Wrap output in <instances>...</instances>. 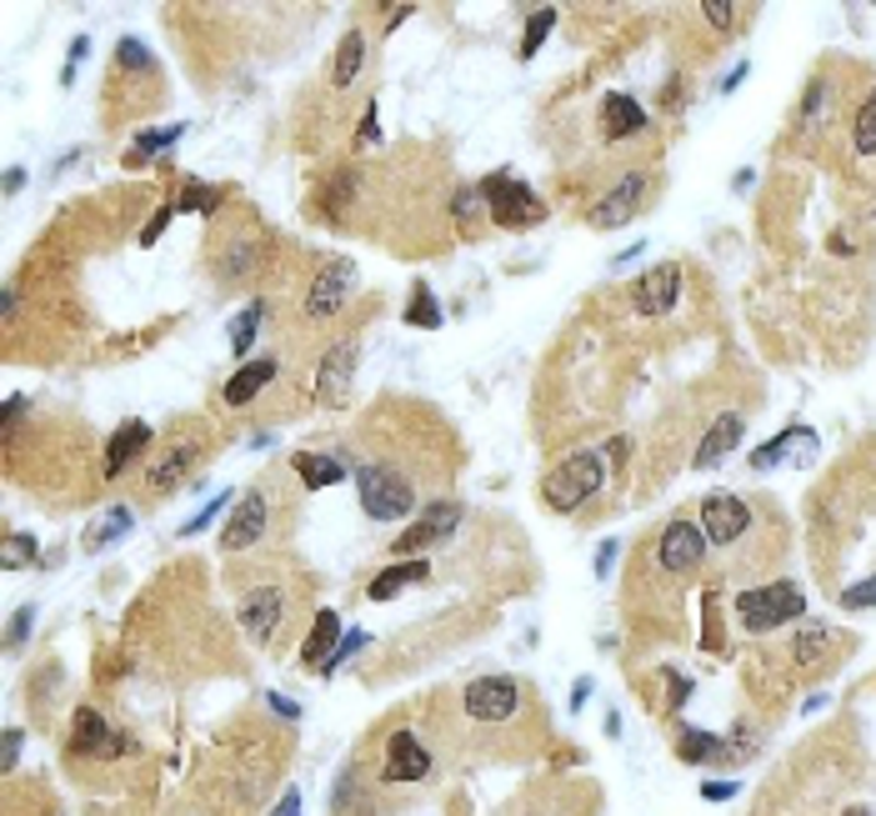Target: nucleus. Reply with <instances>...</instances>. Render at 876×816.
<instances>
[{
    "instance_id": "55",
    "label": "nucleus",
    "mask_w": 876,
    "mask_h": 816,
    "mask_svg": "<svg viewBox=\"0 0 876 816\" xmlns=\"http://www.w3.org/2000/svg\"><path fill=\"white\" fill-rule=\"evenodd\" d=\"M846 816H872V812H866V806H852V812H846Z\"/></svg>"
},
{
    "instance_id": "39",
    "label": "nucleus",
    "mask_w": 876,
    "mask_h": 816,
    "mask_svg": "<svg viewBox=\"0 0 876 816\" xmlns=\"http://www.w3.org/2000/svg\"><path fill=\"white\" fill-rule=\"evenodd\" d=\"M225 190L215 186H190L186 196H180V211H201V215H215V206H221Z\"/></svg>"
},
{
    "instance_id": "30",
    "label": "nucleus",
    "mask_w": 876,
    "mask_h": 816,
    "mask_svg": "<svg viewBox=\"0 0 876 816\" xmlns=\"http://www.w3.org/2000/svg\"><path fill=\"white\" fill-rule=\"evenodd\" d=\"M261 320H266V301H261V296L246 301V306L231 316V331H225V336H231V351L246 355L250 346H256V331H261Z\"/></svg>"
},
{
    "instance_id": "27",
    "label": "nucleus",
    "mask_w": 876,
    "mask_h": 816,
    "mask_svg": "<svg viewBox=\"0 0 876 816\" xmlns=\"http://www.w3.org/2000/svg\"><path fill=\"white\" fill-rule=\"evenodd\" d=\"M361 71H366V36H361V31H346L341 46H336V60H331V85L336 91H351Z\"/></svg>"
},
{
    "instance_id": "10",
    "label": "nucleus",
    "mask_w": 876,
    "mask_h": 816,
    "mask_svg": "<svg viewBox=\"0 0 876 816\" xmlns=\"http://www.w3.org/2000/svg\"><path fill=\"white\" fill-rule=\"evenodd\" d=\"M196 466H201V446H196V441H190V436L166 441L155 456H145L141 491H145V497H171V491H176V486L186 481Z\"/></svg>"
},
{
    "instance_id": "13",
    "label": "nucleus",
    "mask_w": 876,
    "mask_h": 816,
    "mask_svg": "<svg viewBox=\"0 0 876 816\" xmlns=\"http://www.w3.org/2000/svg\"><path fill=\"white\" fill-rule=\"evenodd\" d=\"M841 106H846V101H841V85L821 71L817 81L806 85L802 106H796V136H806V141H821V136H831V130H837V120H841Z\"/></svg>"
},
{
    "instance_id": "34",
    "label": "nucleus",
    "mask_w": 876,
    "mask_h": 816,
    "mask_svg": "<svg viewBox=\"0 0 876 816\" xmlns=\"http://www.w3.org/2000/svg\"><path fill=\"white\" fill-rule=\"evenodd\" d=\"M551 31H557V5H541V11H532V21H526V36H522V60H532Z\"/></svg>"
},
{
    "instance_id": "45",
    "label": "nucleus",
    "mask_w": 876,
    "mask_h": 816,
    "mask_svg": "<svg viewBox=\"0 0 876 816\" xmlns=\"http://www.w3.org/2000/svg\"><path fill=\"white\" fill-rule=\"evenodd\" d=\"M666 691H671V697H666V701H671V711H681V707H687V697H691V676H671V681H666Z\"/></svg>"
},
{
    "instance_id": "22",
    "label": "nucleus",
    "mask_w": 876,
    "mask_h": 816,
    "mask_svg": "<svg viewBox=\"0 0 876 816\" xmlns=\"http://www.w3.org/2000/svg\"><path fill=\"white\" fill-rule=\"evenodd\" d=\"M151 441H155L151 421H126V427H116V436L106 441V476H126L145 451H151Z\"/></svg>"
},
{
    "instance_id": "50",
    "label": "nucleus",
    "mask_w": 876,
    "mask_h": 816,
    "mask_svg": "<svg viewBox=\"0 0 876 816\" xmlns=\"http://www.w3.org/2000/svg\"><path fill=\"white\" fill-rule=\"evenodd\" d=\"M586 697H592V676H576V687H571V711L586 707Z\"/></svg>"
},
{
    "instance_id": "54",
    "label": "nucleus",
    "mask_w": 876,
    "mask_h": 816,
    "mask_svg": "<svg viewBox=\"0 0 876 816\" xmlns=\"http://www.w3.org/2000/svg\"><path fill=\"white\" fill-rule=\"evenodd\" d=\"M641 256V241H636V246H627V250H621V256H611V266H616V271H621V266H631V260H636Z\"/></svg>"
},
{
    "instance_id": "16",
    "label": "nucleus",
    "mask_w": 876,
    "mask_h": 816,
    "mask_svg": "<svg viewBox=\"0 0 876 816\" xmlns=\"http://www.w3.org/2000/svg\"><path fill=\"white\" fill-rule=\"evenodd\" d=\"M841 631H831L827 621H796L792 641H786V656H792L796 672H827V666H837L841 656Z\"/></svg>"
},
{
    "instance_id": "35",
    "label": "nucleus",
    "mask_w": 876,
    "mask_h": 816,
    "mask_svg": "<svg viewBox=\"0 0 876 816\" xmlns=\"http://www.w3.org/2000/svg\"><path fill=\"white\" fill-rule=\"evenodd\" d=\"M796 441H802V427H786L776 441H767V446H757V456H751V471H771V466L782 462L786 451H796Z\"/></svg>"
},
{
    "instance_id": "2",
    "label": "nucleus",
    "mask_w": 876,
    "mask_h": 816,
    "mask_svg": "<svg viewBox=\"0 0 876 816\" xmlns=\"http://www.w3.org/2000/svg\"><path fill=\"white\" fill-rule=\"evenodd\" d=\"M736 616H741V627L751 631V637H767V631H782V627H792V621H802L806 592L786 576L767 581V586H746V592L736 596Z\"/></svg>"
},
{
    "instance_id": "28",
    "label": "nucleus",
    "mask_w": 876,
    "mask_h": 816,
    "mask_svg": "<svg viewBox=\"0 0 876 816\" xmlns=\"http://www.w3.org/2000/svg\"><path fill=\"white\" fill-rule=\"evenodd\" d=\"M131 506H110V511H101V516H95L91 521V526H85V551H91V557H95V551H106V546L110 541H120V536H126V532H131Z\"/></svg>"
},
{
    "instance_id": "52",
    "label": "nucleus",
    "mask_w": 876,
    "mask_h": 816,
    "mask_svg": "<svg viewBox=\"0 0 876 816\" xmlns=\"http://www.w3.org/2000/svg\"><path fill=\"white\" fill-rule=\"evenodd\" d=\"M271 711H281L285 722H296V716H301V707H296V701H285V697H276V691H271Z\"/></svg>"
},
{
    "instance_id": "14",
    "label": "nucleus",
    "mask_w": 876,
    "mask_h": 816,
    "mask_svg": "<svg viewBox=\"0 0 876 816\" xmlns=\"http://www.w3.org/2000/svg\"><path fill=\"white\" fill-rule=\"evenodd\" d=\"M681 285H687V271L676 266V260H662V266H652L646 276H636V285H631V311L636 316H666V311H676V301H681Z\"/></svg>"
},
{
    "instance_id": "8",
    "label": "nucleus",
    "mask_w": 876,
    "mask_h": 816,
    "mask_svg": "<svg viewBox=\"0 0 876 816\" xmlns=\"http://www.w3.org/2000/svg\"><path fill=\"white\" fill-rule=\"evenodd\" d=\"M706 532H701V521H687L676 516L662 526V536H656V567H662V576H691V571H701V561H706Z\"/></svg>"
},
{
    "instance_id": "33",
    "label": "nucleus",
    "mask_w": 876,
    "mask_h": 816,
    "mask_svg": "<svg viewBox=\"0 0 876 816\" xmlns=\"http://www.w3.org/2000/svg\"><path fill=\"white\" fill-rule=\"evenodd\" d=\"M21 567H36V536L11 532L5 546H0V571H21Z\"/></svg>"
},
{
    "instance_id": "12",
    "label": "nucleus",
    "mask_w": 876,
    "mask_h": 816,
    "mask_svg": "<svg viewBox=\"0 0 876 816\" xmlns=\"http://www.w3.org/2000/svg\"><path fill=\"white\" fill-rule=\"evenodd\" d=\"M266 532H271V497H266V486H246L221 526V546L225 551H250Z\"/></svg>"
},
{
    "instance_id": "36",
    "label": "nucleus",
    "mask_w": 876,
    "mask_h": 816,
    "mask_svg": "<svg viewBox=\"0 0 876 816\" xmlns=\"http://www.w3.org/2000/svg\"><path fill=\"white\" fill-rule=\"evenodd\" d=\"M180 136H186V120H171V126H151L136 136V155H155V151H166V145H176Z\"/></svg>"
},
{
    "instance_id": "26",
    "label": "nucleus",
    "mask_w": 876,
    "mask_h": 816,
    "mask_svg": "<svg viewBox=\"0 0 876 816\" xmlns=\"http://www.w3.org/2000/svg\"><path fill=\"white\" fill-rule=\"evenodd\" d=\"M427 576H431V561H421V557L392 561L386 571H376V581L366 586V596H371V602H396L406 586H416V581H427Z\"/></svg>"
},
{
    "instance_id": "46",
    "label": "nucleus",
    "mask_w": 876,
    "mask_h": 816,
    "mask_svg": "<svg viewBox=\"0 0 876 816\" xmlns=\"http://www.w3.org/2000/svg\"><path fill=\"white\" fill-rule=\"evenodd\" d=\"M701 796H706V802H732L736 781H701Z\"/></svg>"
},
{
    "instance_id": "53",
    "label": "nucleus",
    "mask_w": 876,
    "mask_h": 816,
    "mask_svg": "<svg viewBox=\"0 0 876 816\" xmlns=\"http://www.w3.org/2000/svg\"><path fill=\"white\" fill-rule=\"evenodd\" d=\"M21 186H25V166H11L5 171V196H15Z\"/></svg>"
},
{
    "instance_id": "20",
    "label": "nucleus",
    "mask_w": 876,
    "mask_h": 816,
    "mask_svg": "<svg viewBox=\"0 0 876 816\" xmlns=\"http://www.w3.org/2000/svg\"><path fill=\"white\" fill-rule=\"evenodd\" d=\"M676 757L687 767H716V761H741L751 746H732L726 736H711L701 726H676Z\"/></svg>"
},
{
    "instance_id": "32",
    "label": "nucleus",
    "mask_w": 876,
    "mask_h": 816,
    "mask_svg": "<svg viewBox=\"0 0 876 816\" xmlns=\"http://www.w3.org/2000/svg\"><path fill=\"white\" fill-rule=\"evenodd\" d=\"M852 151L876 155V85L862 95V106H856V116H852Z\"/></svg>"
},
{
    "instance_id": "43",
    "label": "nucleus",
    "mask_w": 876,
    "mask_h": 816,
    "mask_svg": "<svg viewBox=\"0 0 876 816\" xmlns=\"http://www.w3.org/2000/svg\"><path fill=\"white\" fill-rule=\"evenodd\" d=\"M171 215H180V206H161V211L145 221V231H141V246H155V241L166 236V225H171Z\"/></svg>"
},
{
    "instance_id": "49",
    "label": "nucleus",
    "mask_w": 876,
    "mask_h": 816,
    "mask_svg": "<svg viewBox=\"0 0 876 816\" xmlns=\"http://www.w3.org/2000/svg\"><path fill=\"white\" fill-rule=\"evenodd\" d=\"M21 411H25V396H5V416H0V421H5V431H15Z\"/></svg>"
},
{
    "instance_id": "40",
    "label": "nucleus",
    "mask_w": 876,
    "mask_h": 816,
    "mask_svg": "<svg viewBox=\"0 0 876 816\" xmlns=\"http://www.w3.org/2000/svg\"><path fill=\"white\" fill-rule=\"evenodd\" d=\"M31 627H36V606H21V611L11 616V627H5V646L21 651L25 637H31Z\"/></svg>"
},
{
    "instance_id": "21",
    "label": "nucleus",
    "mask_w": 876,
    "mask_h": 816,
    "mask_svg": "<svg viewBox=\"0 0 876 816\" xmlns=\"http://www.w3.org/2000/svg\"><path fill=\"white\" fill-rule=\"evenodd\" d=\"M741 431H746V416H741V411H722V416H716V421L706 427V436H701V446H697V456H691V466H697V471H711V466H722L726 456L736 451Z\"/></svg>"
},
{
    "instance_id": "15",
    "label": "nucleus",
    "mask_w": 876,
    "mask_h": 816,
    "mask_svg": "<svg viewBox=\"0 0 876 816\" xmlns=\"http://www.w3.org/2000/svg\"><path fill=\"white\" fill-rule=\"evenodd\" d=\"M462 501H436V506L427 511L421 521H411L401 536H396V546H392V557L396 561H411V557H421L427 546H436V541H446L456 526H462Z\"/></svg>"
},
{
    "instance_id": "19",
    "label": "nucleus",
    "mask_w": 876,
    "mask_h": 816,
    "mask_svg": "<svg viewBox=\"0 0 876 816\" xmlns=\"http://www.w3.org/2000/svg\"><path fill=\"white\" fill-rule=\"evenodd\" d=\"M431 751L421 746L416 732H392L386 736V781H401V786H416V781L431 777Z\"/></svg>"
},
{
    "instance_id": "25",
    "label": "nucleus",
    "mask_w": 876,
    "mask_h": 816,
    "mask_svg": "<svg viewBox=\"0 0 876 816\" xmlns=\"http://www.w3.org/2000/svg\"><path fill=\"white\" fill-rule=\"evenodd\" d=\"M336 641H341V616H336V611H316L306 641H301V666H306V672H320V666L331 662Z\"/></svg>"
},
{
    "instance_id": "42",
    "label": "nucleus",
    "mask_w": 876,
    "mask_h": 816,
    "mask_svg": "<svg viewBox=\"0 0 876 816\" xmlns=\"http://www.w3.org/2000/svg\"><path fill=\"white\" fill-rule=\"evenodd\" d=\"M381 141V110L376 101H366V110H361V130H355V145H376Z\"/></svg>"
},
{
    "instance_id": "48",
    "label": "nucleus",
    "mask_w": 876,
    "mask_h": 816,
    "mask_svg": "<svg viewBox=\"0 0 876 816\" xmlns=\"http://www.w3.org/2000/svg\"><path fill=\"white\" fill-rule=\"evenodd\" d=\"M271 816H301V792H296V786H291V792H285L281 802H276V812H271Z\"/></svg>"
},
{
    "instance_id": "41",
    "label": "nucleus",
    "mask_w": 876,
    "mask_h": 816,
    "mask_svg": "<svg viewBox=\"0 0 876 816\" xmlns=\"http://www.w3.org/2000/svg\"><path fill=\"white\" fill-rule=\"evenodd\" d=\"M231 497H236V491H221V497H211L201 511H196V516L186 521V526H180V536H196V532H206V526H211V521H215V511H221Z\"/></svg>"
},
{
    "instance_id": "4",
    "label": "nucleus",
    "mask_w": 876,
    "mask_h": 816,
    "mask_svg": "<svg viewBox=\"0 0 876 816\" xmlns=\"http://www.w3.org/2000/svg\"><path fill=\"white\" fill-rule=\"evenodd\" d=\"M481 196H486V215H491L501 231H532L546 215L541 196H536L526 180L511 176V171H491V176L481 180Z\"/></svg>"
},
{
    "instance_id": "47",
    "label": "nucleus",
    "mask_w": 876,
    "mask_h": 816,
    "mask_svg": "<svg viewBox=\"0 0 876 816\" xmlns=\"http://www.w3.org/2000/svg\"><path fill=\"white\" fill-rule=\"evenodd\" d=\"M616 551H621V541H616V536H606V541H601V551H596V576H606V571H611Z\"/></svg>"
},
{
    "instance_id": "37",
    "label": "nucleus",
    "mask_w": 876,
    "mask_h": 816,
    "mask_svg": "<svg viewBox=\"0 0 876 816\" xmlns=\"http://www.w3.org/2000/svg\"><path fill=\"white\" fill-rule=\"evenodd\" d=\"M837 602H841V611H866V606H876V576H862V581H852V586H841Z\"/></svg>"
},
{
    "instance_id": "17",
    "label": "nucleus",
    "mask_w": 876,
    "mask_h": 816,
    "mask_svg": "<svg viewBox=\"0 0 876 816\" xmlns=\"http://www.w3.org/2000/svg\"><path fill=\"white\" fill-rule=\"evenodd\" d=\"M241 631H246L256 646H271L276 637H281L285 627V592H276V586H256V592L241 596Z\"/></svg>"
},
{
    "instance_id": "9",
    "label": "nucleus",
    "mask_w": 876,
    "mask_h": 816,
    "mask_svg": "<svg viewBox=\"0 0 876 816\" xmlns=\"http://www.w3.org/2000/svg\"><path fill=\"white\" fill-rule=\"evenodd\" d=\"M751 521H757V511L746 506L736 491H706V497H701V532H706V541L716 546V551L741 546L746 532H751Z\"/></svg>"
},
{
    "instance_id": "6",
    "label": "nucleus",
    "mask_w": 876,
    "mask_h": 816,
    "mask_svg": "<svg viewBox=\"0 0 876 816\" xmlns=\"http://www.w3.org/2000/svg\"><path fill=\"white\" fill-rule=\"evenodd\" d=\"M355 366H361V336H341V341L316 361L311 390H316V401L326 406V411H346V406L355 401Z\"/></svg>"
},
{
    "instance_id": "23",
    "label": "nucleus",
    "mask_w": 876,
    "mask_h": 816,
    "mask_svg": "<svg viewBox=\"0 0 876 816\" xmlns=\"http://www.w3.org/2000/svg\"><path fill=\"white\" fill-rule=\"evenodd\" d=\"M276 376H281V361H276V355H256V361L236 366V376L225 381V406H250Z\"/></svg>"
},
{
    "instance_id": "24",
    "label": "nucleus",
    "mask_w": 876,
    "mask_h": 816,
    "mask_svg": "<svg viewBox=\"0 0 876 816\" xmlns=\"http://www.w3.org/2000/svg\"><path fill=\"white\" fill-rule=\"evenodd\" d=\"M601 130L606 141H636L641 130H646V110L636 106V95H621L611 91L601 101Z\"/></svg>"
},
{
    "instance_id": "38",
    "label": "nucleus",
    "mask_w": 876,
    "mask_h": 816,
    "mask_svg": "<svg viewBox=\"0 0 876 816\" xmlns=\"http://www.w3.org/2000/svg\"><path fill=\"white\" fill-rule=\"evenodd\" d=\"M361 646H366V631H346V637H341V641H336V651H331V662L320 666V676H336V672H341V666H346V662H351V656H355V651H361Z\"/></svg>"
},
{
    "instance_id": "5",
    "label": "nucleus",
    "mask_w": 876,
    "mask_h": 816,
    "mask_svg": "<svg viewBox=\"0 0 876 816\" xmlns=\"http://www.w3.org/2000/svg\"><path fill=\"white\" fill-rule=\"evenodd\" d=\"M355 285H361V266H355V256H326L316 266V276L306 281L301 316L306 320H331L336 311H346V301L355 296Z\"/></svg>"
},
{
    "instance_id": "7",
    "label": "nucleus",
    "mask_w": 876,
    "mask_h": 816,
    "mask_svg": "<svg viewBox=\"0 0 876 816\" xmlns=\"http://www.w3.org/2000/svg\"><path fill=\"white\" fill-rule=\"evenodd\" d=\"M462 707L476 726H506L526 707V687L516 676H476L462 691Z\"/></svg>"
},
{
    "instance_id": "3",
    "label": "nucleus",
    "mask_w": 876,
    "mask_h": 816,
    "mask_svg": "<svg viewBox=\"0 0 876 816\" xmlns=\"http://www.w3.org/2000/svg\"><path fill=\"white\" fill-rule=\"evenodd\" d=\"M355 497L371 521H406L416 511V486L392 462H361L355 466Z\"/></svg>"
},
{
    "instance_id": "29",
    "label": "nucleus",
    "mask_w": 876,
    "mask_h": 816,
    "mask_svg": "<svg viewBox=\"0 0 876 816\" xmlns=\"http://www.w3.org/2000/svg\"><path fill=\"white\" fill-rule=\"evenodd\" d=\"M291 466H296V476L306 481V491H326V486L346 481V466L336 462V456H326V451H301Z\"/></svg>"
},
{
    "instance_id": "11",
    "label": "nucleus",
    "mask_w": 876,
    "mask_h": 816,
    "mask_svg": "<svg viewBox=\"0 0 876 816\" xmlns=\"http://www.w3.org/2000/svg\"><path fill=\"white\" fill-rule=\"evenodd\" d=\"M652 186H656L652 171H627V176L616 180L601 201L592 206V215H586V221H592L596 231H621V225H627L641 206L652 201Z\"/></svg>"
},
{
    "instance_id": "31",
    "label": "nucleus",
    "mask_w": 876,
    "mask_h": 816,
    "mask_svg": "<svg viewBox=\"0 0 876 816\" xmlns=\"http://www.w3.org/2000/svg\"><path fill=\"white\" fill-rule=\"evenodd\" d=\"M401 320L406 326H416V331H441V306H436V296H431V285L427 281H416L411 285V306L401 311Z\"/></svg>"
},
{
    "instance_id": "18",
    "label": "nucleus",
    "mask_w": 876,
    "mask_h": 816,
    "mask_svg": "<svg viewBox=\"0 0 876 816\" xmlns=\"http://www.w3.org/2000/svg\"><path fill=\"white\" fill-rule=\"evenodd\" d=\"M131 746L136 742L126 732H110V726L101 722V711L75 707V716H71V751H81V757H126Z\"/></svg>"
},
{
    "instance_id": "44",
    "label": "nucleus",
    "mask_w": 876,
    "mask_h": 816,
    "mask_svg": "<svg viewBox=\"0 0 876 816\" xmlns=\"http://www.w3.org/2000/svg\"><path fill=\"white\" fill-rule=\"evenodd\" d=\"M21 736L25 732H15V726H11V732H5V742H0V771H5V777H11L15 761H21Z\"/></svg>"
},
{
    "instance_id": "1",
    "label": "nucleus",
    "mask_w": 876,
    "mask_h": 816,
    "mask_svg": "<svg viewBox=\"0 0 876 816\" xmlns=\"http://www.w3.org/2000/svg\"><path fill=\"white\" fill-rule=\"evenodd\" d=\"M601 486H606V456L601 451H576V456H567L557 471H546L541 501H546V511L571 516V511H581L592 497H601Z\"/></svg>"
},
{
    "instance_id": "51",
    "label": "nucleus",
    "mask_w": 876,
    "mask_h": 816,
    "mask_svg": "<svg viewBox=\"0 0 876 816\" xmlns=\"http://www.w3.org/2000/svg\"><path fill=\"white\" fill-rule=\"evenodd\" d=\"M746 71H751V66H746V60H741V66H732V71L722 75V85H716V91H722V95H726V91H736V85L746 81Z\"/></svg>"
}]
</instances>
